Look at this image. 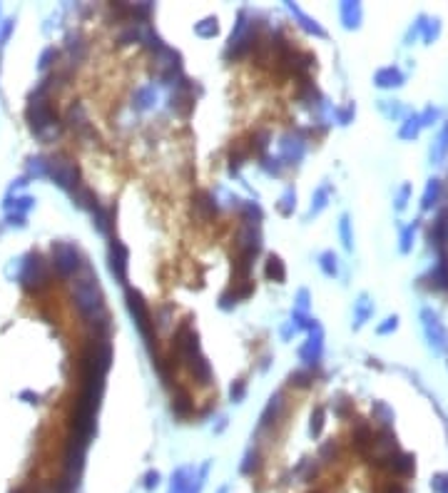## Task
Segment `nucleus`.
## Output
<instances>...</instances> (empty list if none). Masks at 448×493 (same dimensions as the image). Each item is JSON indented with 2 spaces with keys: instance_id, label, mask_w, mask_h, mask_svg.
<instances>
[{
  "instance_id": "obj_1",
  "label": "nucleus",
  "mask_w": 448,
  "mask_h": 493,
  "mask_svg": "<svg viewBox=\"0 0 448 493\" xmlns=\"http://www.w3.org/2000/svg\"><path fill=\"white\" fill-rule=\"evenodd\" d=\"M48 279V275H45V262L40 259V257H30V262L25 264V272H23V284L28 289H32V281L35 284H43V281Z\"/></svg>"
},
{
  "instance_id": "obj_2",
  "label": "nucleus",
  "mask_w": 448,
  "mask_h": 493,
  "mask_svg": "<svg viewBox=\"0 0 448 493\" xmlns=\"http://www.w3.org/2000/svg\"><path fill=\"white\" fill-rule=\"evenodd\" d=\"M127 299H130V309H132V314H135L137 324H140L142 334H144V337H149V312H147V306H144L142 297H140V294H135V292H130V294H127Z\"/></svg>"
},
{
  "instance_id": "obj_3",
  "label": "nucleus",
  "mask_w": 448,
  "mask_h": 493,
  "mask_svg": "<svg viewBox=\"0 0 448 493\" xmlns=\"http://www.w3.org/2000/svg\"><path fill=\"white\" fill-rule=\"evenodd\" d=\"M172 409L180 413V416H187V413H189L192 404H189V396H187V391H182V389H180V393H177V399H174Z\"/></svg>"
},
{
  "instance_id": "obj_4",
  "label": "nucleus",
  "mask_w": 448,
  "mask_h": 493,
  "mask_svg": "<svg viewBox=\"0 0 448 493\" xmlns=\"http://www.w3.org/2000/svg\"><path fill=\"white\" fill-rule=\"evenodd\" d=\"M267 275H269V277H274V279H277V281L284 279V264H281V259H277V257H272V259H269Z\"/></svg>"
}]
</instances>
